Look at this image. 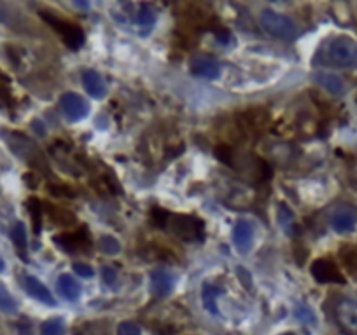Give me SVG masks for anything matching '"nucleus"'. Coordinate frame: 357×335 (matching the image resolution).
Listing matches in <instances>:
<instances>
[{
  "mask_svg": "<svg viewBox=\"0 0 357 335\" xmlns=\"http://www.w3.org/2000/svg\"><path fill=\"white\" fill-rule=\"evenodd\" d=\"M321 61L336 68H357V42L347 35L333 37L321 51Z\"/></svg>",
  "mask_w": 357,
  "mask_h": 335,
  "instance_id": "nucleus-1",
  "label": "nucleus"
},
{
  "mask_svg": "<svg viewBox=\"0 0 357 335\" xmlns=\"http://www.w3.org/2000/svg\"><path fill=\"white\" fill-rule=\"evenodd\" d=\"M260 23L264 32L270 33L275 39H292L296 35V32H298V26H296L294 19L282 15V13L270 11V9L261 13Z\"/></svg>",
  "mask_w": 357,
  "mask_h": 335,
  "instance_id": "nucleus-2",
  "label": "nucleus"
},
{
  "mask_svg": "<svg viewBox=\"0 0 357 335\" xmlns=\"http://www.w3.org/2000/svg\"><path fill=\"white\" fill-rule=\"evenodd\" d=\"M42 18H44V22L49 23V25L53 26L58 33H60V37L63 39V42H65L70 49L77 51L84 46V33L79 26L74 25V23L63 22V19H58L56 16H51V15H47V13H42Z\"/></svg>",
  "mask_w": 357,
  "mask_h": 335,
  "instance_id": "nucleus-3",
  "label": "nucleus"
},
{
  "mask_svg": "<svg viewBox=\"0 0 357 335\" xmlns=\"http://www.w3.org/2000/svg\"><path fill=\"white\" fill-rule=\"evenodd\" d=\"M335 316L343 332L350 335H357V300H340L335 307Z\"/></svg>",
  "mask_w": 357,
  "mask_h": 335,
  "instance_id": "nucleus-4",
  "label": "nucleus"
},
{
  "mask_svg": "<svg viewBox=\"0 0 357 335\" xmlns=\"http://www.w3.org/2000/svg\"><path fill=\"white\" fill-rule=\"evenodd\" d=\"M173 232L184 241H202L203 239V224L202 220L181 215L173 218Z\"/></svg>",
  "mask_w": 357,
  "mask_h": 335,
  "instance_id": "nucleus-5",
  "label": "nucleus"
},
{
  "mask_svg": "<svg viewBox=\"0 0 357 335\" xmlns=\"http://www.w3.org/2000/svg\"><path fill=\"white\" fill-rule=\"evenodd\" d=\"M60 107H62L63 114L69 119L70 122L83 121L84 117L90 112V105L86 104L83 97H79L77 93H65L60 100Z\"/></svg>",
  "mask_w": 357,
  "mask_h": 335,
  "instance_id": "nucleus-6",
  "label": "nucleus"
},
{
  "mask_svg": "<svg viewBox=\"0 0 357 335\" xmlns=\"http://www.w3.org/2000/svg\"><path fill=\"white\" fill-rule=\"evenodd\" d=\"M310 272L317 283H338V285L345 283V278L340 272V269L336 268L335 262L328 261V259H319V261H315L312 264Z\"/></svg>",
  "mask_w": 357,
  "mask_h": 335,
  "instance_id": "nucleus-7",
  "label": "nucleus"
},
{
  "mask_svg": "<svg viewBox=\"0 0 357 335\" xmlns=\"http://www.w3.org/2000/svg\"><path fill=\"white\" fill-rule=\"evenodd\" d=\"M191 74L198 75L203 79H217L221 74V67L212 56H207V54H198L191 60Z\"/></svg>",
  "mask_w": 357,
  "mask_h": 335,
  "instance_id": "nucleus-8",
  "label": "nucleus"
},
{
  "mask_svg": "<svg viewBox=\"0 0 357 335\" xmlns=\"http://www.w3.org/2000/svg\"><path fill=\"white\" fill-rule=\"evenodd\" d=\"M356 224H357V213L354 208L342 206L333 213L331 225L336 232H340V234H345V232L354 231Z\"/></svg>",
  "mask_w": 357,
  "mask_h": 335,
  "instance_id": "nucleus-9",
  "label": "nucleus"
},
{
  "mask_svg": "<svg viewBox=\"0 0 357 335\" xmlns=\"http://www.w3.org/2000/svg\"><path fill=\"white\" fill-rule=\"evenodd\" d=\"M23 286H25L26 293H29L30 297H33L35 300L47 304V306H54L53 293H51L49 290L46 288V285H42L37 278H33V276H25V278H23Z\"/></svg>",
  "mask_w": 357,
  "mask_h": 335,
  "instance_id": "nucleus-10",
  "label": "nucleus"
},
{
  "mask_svg": "<svg viewBox=\"0 0 357 335\" xmlns=\"http://www.w3.org/2000/svg\"><path fill=\"white\" fill-rule=\"evenodd\" d=\"M173 276L165 269H154L151 272V292L156 297H165L172 292Z\"/></svg>",
  "mask_w": 357,
  "mask_h": 335,
  "instance_id": "nucleus-11",
  "label": "nucleus"
},
{
  "mask_svg": "<svg viewBox=\"0 0 357 335\" xmlns=\"http://www.w3.org/2000/svg\"><path fill=\"white\" fill-rule=\"evenodd\" d=\"M315 81H317L329 95H333V97H342V95L345 93V82H343V79L340 77V75L331 74V72H319V74L315 75Z\"/></svg>",
  "mask_w": 357,
  "mask_h": 335,
  "instance_id": "nucleus-12",
  "label": "nucleus"
},
{
  "mask_svg": "<svg viewBox=\"0 0 357 335\" xmlns=\"http://www.w3.org/2000/svg\"><path fill=\"white\" fill-rule=\"evenodd\" d=\"M83 84L88 95L93 98H104L105 97V82L100 77V74L95 70H84L83 72Z\"/></svg>",
  "mask_w": 357,
  "mask_h": 335,
  "instance_id": "nucleus-13",
  "label": "nucleus"
},
{
  "mask_svg": "<svg viewBox=\"0 0 357 335\" xmlns=\"http://www.w3.org/2000/svg\"><path fill=\"white\" fill-rule=\"evenodd\" d=\"M233 241L235 246H237L242 254H246L247 250L251 248V243H253V225L249 222H238L235 225L233 231Z\"/></svg>",
  "mask_w": 357,
  "mask_h": 335,
  "instance_id": "nucleus-14",
  "label": "nucleus"
},
{
  "mask_svg": "<svg viewBox=\"0 0 357 335\" xmlns=\"http://www.w3.org/2000/svg\"><path fill=\"white\" fill-rule=\"evenodd\" d=\"M58 292L62 293L63 299L70 300V302H76L81 297V285L70 275H63L58 279Z\"/></svg>",
  "mask_w": 357,
  "mask_h": 335,
  "instance_id": "nucleus-15",
  "label": "nucleus"
},
{
  "mask_svg": "<svg viewBox=\"0 0 357 335\" xmlns=\"http://www.w3.org/2000/svg\"><path fill=\"white\" fill-rule=\"evenodd\" d=\"M219 288L216 285H210V283H205L202 290V300H203V307H205L209 313L217 314V297H219Z\"/></svg>",
  "mask_w": 357,
  "mask_h": 335,
  "instance_id": "nucleus-16",
  "label": "nucleus"
},
{
  "mask_svg": "<svg viewBox=\"0 0 357 335\" xmlns=\"http://www.w3.org/2000/svg\"><path fill=\"white\" fill-rule=\"evenodd\" d=\"M11 238L13 243H15L16 250H18V254L22 259H26V231L25 225L22 222H16L15 227L11 231Z\"/></svg>",
  "mask_w": 357,
  "mask_h": 335,
  "instance_id": "nucleus-17",
  "label": "nucleus"
},
{
  "mask_svg": "<svg viewBox=\"0 0 357 335\" xmlns=\"http://www.w3.org/2000/svg\"><path fill=\"white\" fill-rule=\"evenodd\" d=\"M65 321L62 318H53V320L44 321L40 327V335H65Z\"/></svg>",
  "mask_w": 357,
  "mask_h": 335,
  "instance_id": "nucleus-18",
  "label": "nucleus"
},
{
  "mask_svg": "<svg viewBox=\"0 0 357 335\" xmlns=\"http://www.w3.org/2000/svg\"><path fill=\"white\" fill-rule=\"evenodd\" d=\"M0 311L6 314H15L18 311V302L4 285H0Z\"/></svg>",
  "mask_w": 357,
  "mask_h": 335,
  "instance_id": "nucleus-19",
  "label": "nucleus"
},
{
  "mask_svg": "<svg viewBox=\"0 0 357 335\" xmlns=\"http://www.w3.org/2000/svg\"><path fill=\"white\" fill-rule=\"evenodd\" d=\"M54 241H56L60 246H63V248H65L67 252H70V254H74V250H76L79 245H83V241L88 243L84 238H79V234L56 236V238H54Z\"/></svg>",
  "mask_w": 357,
  "mask_h": 335,
  "instance_id": "nucleus-20",
  "label": "nucleus"
},
{
  "mask_svg": "<svg viewBox=\"0 0 357 335\" xmlns=\"http://www.w3.org/2000/svg\"><path fill=\"white\" fill-rule=\"evenodd\" d=\"M29 211H30V217H32V224H33V232L35 234H40V229H42V217H40V203L32 197L29 199Z\"/></svg>",
  "mask_w": 357,
  "mask_h": 335,
  "instance_id": "nucleus-21",
  "label": "nucleus"
},
{
  "mask_svg": "<svg viewBox=\"0 0 357 335\" xmlns=\"http://www.w3.org/2000/svg\"><path fill=\"white\" fill-rule=\"evenodd\" d=\"M137 22L141 26H152L156 22V11L152 6L142 4L141 11L137 15Z\"/></svg>",
  "mask_w": 357,
  "mask_h": 335,
  "instance_id": "nucleus-22",
  "label": "nucleus"
},
{
  "mask_svg": "<svg viewBox=\"0 0 357 335\" xmlns=\"http://www.w3.org/2000/svg\"><path fill=\"white\" fill-rule=\"evenodd\" d=\"M278 222H280L282 229L287 234H291L292 229H294V217H292L291 210H287L285 206H280V210H278Z\"/></svg>",
  "mask_w": 357,
  "mask_h": 335,
  "instance_id": "nucleus-23",
  "label": "nucleus"
},
{
  "mask_svg": "<svg viewBox=\"0 0 357 335\" xmlns=\"http://www.w3.org/2000/svg\"><path fill=\"white\" fill-rule=\"evenodd\" d=\"M119 248H121V246H119V243L116 241L112 236H104V238L100 239V250L104 252V254L116 255L119 254Z\"/></svg>",
  "mask_w": 357,
  "mask_h": 335,
  "instance_id": "nucleus-24",
  "label": "nucleus"
},
{
  "mask_svg": "<svg viewBox=\"0 0 357 335\" xmlns=\"http://www.w3.org/2000/svg\"><path fill=\"white\" fill-rule=\"evenodd\" d=\"M0 100H11V81L2 72H0Z\"/></svg>",
  "mask_w": 357,
  "mask_h": 335,
  "instance_id": "nucleus-25",
  "label": "nucleus"
},
{
  "mask_svg": "<svg viewBox=\"0 0 357 335\" xmlns=\"http://www.w3.org/2000/svg\"><path fill=\"white\" fill-rule=\"evenodd\" d=\"M296 318H298V320H300L301 323L315 325V314L312 313L310 307H307V306L298 307V311H296Z\"/></svg>",
  "mask_w": 357,
  "mask_h": 335,
  "instance_id": "nucleus-26",
  "label": "nucleus"
},
{
  "mask_svg": "<svg viewBox=\"0 0 357 335\" xmlns=\"http://www.w3.org/2000/svg\"><path fill=\"white\" fill-rule=\"evenodd\" d=\"M118 335H141V328L134 321H123V323H119Z\"/></svg>",
  "mask_w": 357,
  "mask_h": 335,
  "instance_id": "nucleus-27",
  "label": "nucleus"
},
{
  "mask_svg": "<svg viewBox=\"0 0 357 335\" xmlns=\"http://www.w3.org/2000/svg\"><path fill=\"white\" fill-rule=\"evenodd\" d=\"M83 335H109V330L104 323H91L83 328Z\"/></svg>",
  "mask_w": 357,
  "mask_h": 335,
  "instance_id": "nucleus-28",
  "label": "nucleus"
},
{
  "mask_svg": "<svg viewBox=\"0 0 357 335\" xmlns=\"http://www.w3.org/2000/svg\"><path fill=\"white\" fill-rule=\"evenodd\" d=\"M216 157L224 164H231V157H233V150L228 145L216 147Z\"/></svg>",
  "mask_w": 357,
  "mask_h": 335,
  "instance_id": "nucleus-29",
  "label": "nucleus"
},
{
  "mask_svg": "<svg viewBox=\"0 0 357 335\" xmlns=\"http://www.w3.org/2000/svg\"><path fill=\"white\" fill-rule=\"evenodd\" d=\"M74 271L81 276V278H91L95 275L93 269L86 264H74Z\"/></svg>",
  "mask_w": 357,
  "mask_h": 335,
  "instance_id": "nucleus-30",
  "label": "nucleus"
},
{
  "mask_svg": "<svg viewBox=\"0 0 357 335\" xmlns=\"http://www.w3.org/2000/svg\"><path fill=\"white\" fill-rule=\"evenodd\" d=\"M102 276H104L105 285L112 286L116 281V269L114 268H104V271H102Z\"/></svg>",
  "mask_w": 357,
  "mask_h": 335,
  "instance_id": "nucleus-31",
  "label": "nucleus"
},
{
  "mask_svg": "<svg viewBox=\"0 0 357 335\" xmlns=\"http://www.w3.org/2000/svg\"><path fill=\"white\" fill-rule=\"evenodd\" d=\"M237 272H238V276H240V281L244 283V286H246V288H249V286H251V275H249V272H247L244 268H238Z\"/></svg>",
  "mask_w": 357,
  "mask_h": 335,
  "instance_id": "nucleus-32",
  "label": "nucleus"
},
{
  "mask_svg": "<svg viewBox=\"0 0 357 335\" xmlns=\"http://www.w3.org/2000/svg\"><path fill=\"white\" fill-rule=\"evenodd\" d=\"M152 215H154L156 224H158L159 227H163V225H165V222H166V213H165V211L159 210V208H156V210L152 211Z\"/></svg>",
  "mask_w": 357,
  "mask_h": 335,
  "instance_id": "nucleus-33",
  "label": "nucleus"
},
{
  "mask_svg": "<svg viewBox=\"0 0 357 335\" xmlns=\"http://www.w3.org/2000/svg\"><path fill=\"white\" fill-rule=\"evenodd\" d=\"M4 269H6V262L0 259V272H4Z\"/></svg>",
  "mask_w": 357,
  "mask_h": 335,
  "instance_id": "nucleus-34",
  "label": "nucleus"
},
{
  "mask_svg": "<svg viewBox=\"0 0 357 335\" xmlns=\"http://www.w3.org/2000/svg\"><path fill=\"white\" fill-rule=\"evenodd\" d=\"M282 335H296V334H282Z\"/></svg>",
  "mask_w": 357,
  "mask_h": 335,
  "instance_id": "nucleus-35",
  "label": "nucleus"
}]
</instances>
